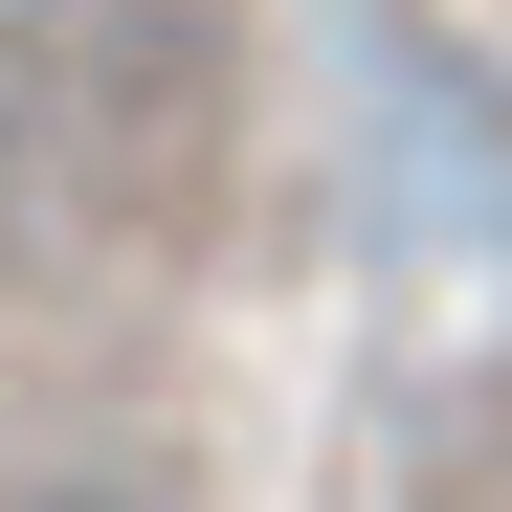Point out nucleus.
I'll return each instance as SVG.
<instances>
[{
	"label": "nucleus",
	"instance_id": "nucleus-1",
	"mask_svg": "<svg viewBox=\"0 0 512 512\" xmlns=\"http://www.w3.org/2000/svg\"><path fill=\"white\" fill-rule=\"evenodd\" d=\"M0 512H156L134 468H45V490H0Z\"/></svg>",
	"mask_w": 512,
	"mask_h": 512
}]
</instances>
